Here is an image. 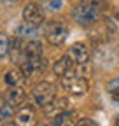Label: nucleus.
<instances>
[{"label": "nucleus", "instance_id": "7ed1b4c3", "mask_svg": "<svg viewBox=\"0 0 119 126\" xmlns=\"http://www.w3.org/2000/svg\"><path fill=\"white\" fill-rule=\"evenodd\" d=\"M32 98H33V103L40 109H47L54 98H56V91H54V86L51 82H39L33 86L32 89Z\"/></svg>", "mask_w": 119, "mask_h": 126}, {"label": "nucleus", "instance_id": "aec40b11", "mask_svg": "<svg viewBox=\"0 0 119 126\" xmlns=\"http://www.w3.org/2000/svg\"><path fill=\"white\" fill-rule=\"evenodd\" d=\"M44 126H56V124H44Z\"/></svg>", "mask_w": 119, "mask_h": 126}, {"label": "nucleus", "instance_id": "9d476101", "mask_svg": "<svg viewBox=\"0 0 119 126\" xmlns=\"http://www.w3.org/2000/svg\"><path fill=\"white\" fill-rule=\"evenodd\" d=\"M72 70V60L68 56H61L60 60H56V63L53 65V72L58 77H63L65 74H68Z\"/></svg>", "mask_w": 119, "mask_h": 126}, {"label": "nucleus", "instance_id": "1a4fd4ad", "mask_svg": "<svg viewBox=\"0 0 119 126\" xmlns=\"http://www.w3.org/2000/svg\"><path fill=\"white\" fill-rule=\"evenodd\" d=\"M16 33H18V37H19V39L35 40V39H37V35H39V30H37V26H33V25L23 23V25H19V26L16 28Z\"/></svg>", "mask_w": 119, "mask_h": 126}, {"label": "nucleus", "instance_id": "dca6fc26", "mask_svg": "<svg viewBox=\"0 0 119 126\" xmlns=\"http://www.w3.org/2000/svg\"><path fill=\"white\" fill-rule=\"evenodd\" d=\"M75 126H98V123H95L93 119H89V117H82V119L77 121Z\"/></svg>", "mask_w": 119, "mask_h": 126}, {"label": "nucleus", "instance_id": "0eeeda50", "mask_svg": "<svg viewBox=\"0 0 119 126\" xmlns=\"http://www.w3.org/2000/svg\"><path fill=\"white\" fill-rule=\"evenodd\" d=\"M5 100L11 107H19L26 100V91L21 86H11L5 93Z\"/></svg>", "mask_w": 119, "mask_h": 126}, {"label": "nucleus", "instance_id": "6e6552de", "mask_svg": "<svg viewBox=\"0 0 119 126\" xmlns=\"http://www.w3.org/2000/svg\"><path fill=\"white\" fill-rule=\"evenodd\" d=\"M37 116L32 107H21L16 114V124L18 126H35Z\"/></svg>", "mask_w": 119, "mask_h": 126}, {"label": "nucleus", "instance_id": "ddd939ff", "mask_svg": "<svg viewBox=\"0 0 119 126\" xmlns=\"http://www.w3.org/2000/svg\"><path fill=\"white\" fill-rule=\"evenodd\" d=\"M107 91H109V94H110V98L119 103V77H114L112 81H109Z\"/></svg>", "mask_w": 119, "mask_h": 126}, {"label": "nucleus", "instance_id": "4468645a", "mask_svg": "<svg viewBox=\"0 0 119 126\" xmlns=\"http://www.w3.org/2000/svg\"><path fill=\"white\" fill-rule=\"evenodd\" d=\"M11 47H12V42L9 40V37L0 32V56H5L11 51Z\"/></svg>", "mask_w": 119, "mask_h": 126}, {"label": "nucleus", "instance_id": "9b49d317", "mask_svg": "<svg viewBox=\"0 0 119 126\" xmlns=\"http://www.w3.org/2000/svg\"><path fill=\"white\" fill-rule=\"evenodd\" d=\"M67 105H68V102H67V98H54V102L46 109L49 114H53V116H58V114H63V112H67Z\"/></svg>", "mask_w": 119, "mask_h": 126}, {"label": "nucleus", "instance_id": "f257e3e1", "mask_svg": "<svg viewBox=\"0 0 119 126\" xmlns=\"http://www.w3.org/2000/svg\"><path fill=\"white\" fill-rule=\"evenodd\" d=\"M103 11V0H89V2H82L74 9V18L81 25H93L100 19Z\"/></svg>", "mask_w": 119, "mask_h": 126}, {"label": "nucleus", "instance_id": "f03ea898", "mask_svg": "<svg viewBox=\"0 0 119 126\" xmlns=\"http://www.w3.org/2000/svg\"><path fill=\"white\" fill-rule=\"evenodd\" d=\"M61 86L65 88V91H68L74 96H82V94H86V91L89 88L86 77H82L75 70H70L68 74H65L61 77Z\"/></svg>", "mask_w": 119, "mask_h": 126}, {"label": "nucleus", "instance_id": "423d86ee", "mask_svg": "<svg viewBox=\"0 0 119 126\" xmlns=\"http://www.w3.org/2000/svg\"><path fill=\"white\" fill-rule=\"evenodd\" d=\"M23 18L28 25H33V26H39L42 21H44V11L40 5L37 4H28L23 11Z\"/></svg>", "mask_w": 119, "mask_h": 126}, {"label": "nucleus", "instance_id": "f8f14e48", "mask_svg": "<svg viewBox=\"0 0 119 126\" xmlns=\"http://www.w3.org/2000/svg\"><path fill=\"white\" fill-rule=\"evenodd\" d=\"M23 81V72L21 70H9L7 74H5V82L9 84V86H19V82Z\"/></svg>", "mask_w": 119, "mask_h": 126}, {"label": "nucleus", "instance_id": "a211bd4d", "mask_svg": "<svg viewBox=\"0 0 119 126\" xmlns=\"http://www.w3.org/2000/svg\"><path fill=\"white\" fill-rule=\"evenodd\" d=\"M2 126H18L16 123H5V124H2Z\"/></svg>", "mask_w": 119, "mask_h": 126}, {"label": "nucleus", "instance_id": "412c9836", "mask_svg": "<svg viewBox=\"0 0 119 126\" xmlns=\"http://www.w3.org/2000/svg\"><path fill=\"white\" fill-rule=\"evenodd\" d=\"M81 2H89V0H81Z\"/></svg>", "mask_w": 119, "mask_h": 126}, {"label": "nucleus", "instance_id": "39448f33", "mask_svg": "<svg viewBox=\"0 0 119 126\" xmlns=\"http://www.w3.org/2000/svg\"><path fill=\"white\" fill-rule=\"evenodd\" d=\"M68 58L74 63H77V65H84V63H88V60H89V49H88V46L82 44V42H75L68 49Z\"/></svg>", "mask_w": 119, "mask_h": 126}, {"label": "nucleus", "instance_id": "2eb2a0df", "mask_svg": "<svg viewBox=\"0 0 119 126\" xmlns=\"http://www.w3.org/2000/svg\"><path fill=\"white\" fill-rule=\"evenodd\" d=\"M12 107L9 105V103H5V102H2L0 100V121H5V119H9V117H12Z\"/></svg>", "mask_w": 119, "mask_h": 126}, {"label": "nucleus", "instance_id": "20e7f679", "mask_svg": "<svg viewBox=\"0 0 119 126\" xmlns=\"http://www.w3.org/2000/svg\"><path fill=\"white\" fill-rule=\"evenodd\" d=\"M44 33H46L47 42H51L54 46H60V44H63L67 40L68 30H67V25L61 23V21H51V23H47Z\"/></svg>", "mask_w": 119, "mask_h": 126}, {"label": "nucleus", "instance_id": "6ab92c4d", "mask_svg": "<svg viewBox=\"0 0 119 126\" xmlns=\"http://www.w3.org/2000/svg\"><path fill=\"white\" fill-rule=\"evenodd\" d=\"M116 126H119V116L116 117Z\"/></svg>", "mask_w": 119, "mask_h": 126}, {"label": "nucleus", "instance_id": "f3484780", "mask_svg": "<svg viewBox=\"0 0 119 126\" xmlns=\"http://www.w3.org/2000/svg\"><path fill=\"white\" fill-rule=\"evenodd\" d=\"M60 5H61V0H53V2H51V7L53 9H58Z\"/></svg>", "mask_w": 119, "mask_h": 126}]
</instances>
